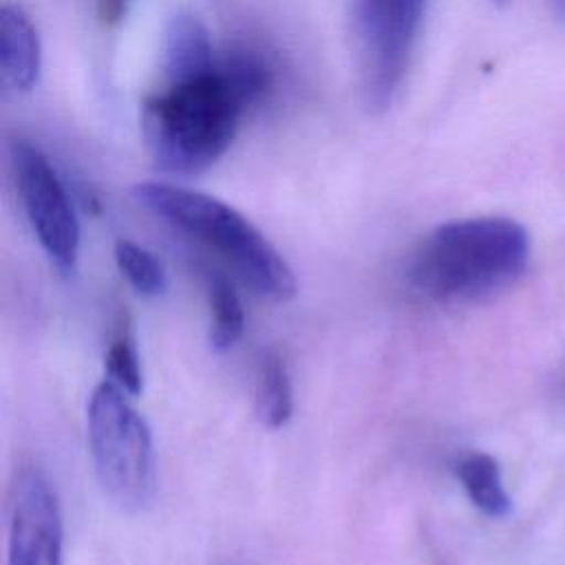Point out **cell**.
Wrapping results in <instances>:
<instances>
[{
    "label": "cell",
    "instance_id": "1",
    "mask_svg": "<svg viewBox=\"0 0 565 565\" xmlns=\"http://www.w3.org/2000/svg\"><path fill=\"white\" fill-rule=\"evenodd\" d=\"M527 258L530 236L514 218H459L435 227L419 243L408 278L435 302H479L514 285Z\"/></svg>",
    "mask_w": 565,
    "mask_h": 565
},
{
    "label": "cell",
    "instance_id": "2",
    "mask_svg": "<svg viewBox=\"0 0 565 565\" xmlns=\"http://www.w3.org/2000/svg\"><path fill=\"white\" fill-rule=\"evenodd\" d=\"M247 113L221 71L166 82L141 106V135L157 168L168 174H199L232 146Z\"/></svg>",
    "mask_w": 565,
    "mask_h": 565
},
{
    "label": "cell",
    "instance_id": "3",
    "mask_svg": "<svg viewBox=\"0 0 565 565\" xmlns=\"http://www.w3.org/2000/svg\"><path fill=\"white\" fill-rule=\"evenodd\" d=\"M135 201L170 227L218 254L256 294L287 302L296 296V276L265 234L225 201L163 181L132 188Z\"/></svg>",
    "mask_w": 565,
    "mask_h": 565
},
{
    "label": "cell",
    "instance_id": "4",
    "mask_svg": "<svg viewBox=\"0 0 565 565\" xmlns=\"http://www.w3.org/2000/svg\"><path fill=\"white\" fill-rule=\"evenodd\" d=\"M115 382H99L88 399V444L104 492L126 510L146 508L157 488L152 433Z\"/></svg>",
    "mask_w": 565,
    "mask_h": 565
},
{
    "label": "cell",
    "instance_id": "5",
    "mask_svg": "<svg viewBox=\"0 0 565 565\" xmlns=\"http://www.w3.org/2000/svg\"><path fill=\"white\" fill-rule=\"evenodd\" d=\"M428 0H358L355 38L364 102L386 110L404 79Z\"/></svg>",
    "mask_w": 565,
    "mask_h": 565
},
{
    "label": "cell",
    "instance_id": "6",
    "mask_svg": "<svg viewBox=\"0 0 565 565\" xmlns=\"http://www.w3.org/2000/svg\"><path fill=\"white\" fill-rule=\"evenodd\" d=\"M11 166L26 218L42 249L60 271H73L79 256V223L55 168L40 148L22 139L11 143Z\"/></svg>",
    "mask_w": 565,
    "mask_h": 565
},
{
    "label": "cell",
    "instance_id": "7",
    "mask_svg": "<svg viewBox=\"0 0 565 565\" xmlns=\"http://www.w3.org/2000/svg\"><path fill=\"white\" fill-rule=\"evenodd\" d=\"M62 512L38 468L18 475L9 505L7 565H62Z\"/></svg>",
    "mask_w": 565,
    "mask_h": 565
},
{
    "label": "cell",
    "instance_id": "8",
    "mask_svg": "<svg viewBox=\"0 0 565 565\" xmlns=\"http://www.w3.org/2000/svg\"><path fill=\"white\" fill-rule=\"evenodd\" d=\"M42 71V44L35 24L22 7L4 2L0 9V73L20 93L31 90Z\"/></svg>",
    "mask_w": 565,
    "mask_h": 565
},
{
    "label": "cell",
    "instance_id": "9",
    "mask_svg": "<svg viewBox=\"0 0 565 565\" xmlns=\"http://www.w3.org/2000/svg\"><path fill=\"white\" fill-rule=\"evenodd\" d=\"M216 51L210 42L207 29L192 13H177L170 18L163 35V75L166 82L194 77L212 71Z\"/></svg>",
    "mask_w": 565,
    "mask_h": 565
},
{
    "label": "cell",
    "instance_id": "10",
    "mask_svg": "<svg viewBox=\"0 0 565 565\" xmlns=\"http://www.w3.org/2000/svg\"><path fill=\"white\" fill-rule=\"evenodd\" d=\"M216 68L245 108L260 104L276 84V66L271 55L249 42H234L218 51Z\"/></svg>",
    "mask_w": 565,
    "mask_h": 565
},
{
    "label": "cell",
    "instance_id": "11",
    "mask_svg": "<svg viewBox=\"0 0 565 565\" xmlns=\"http://www.w3.org/2000/svg\"><path fill=\"white\" fill-rule=\"evenodd\" d=\"M455 475L468 499L486 516L505 519L512 512V499L503 486L501 468L494 457L486 452H470L457 461Z\"/></svg>",
    "mask_w": 565,
    "mask_h": 565
},
{
    "label": "cell",
    "instance_id": "12",
    "mask_svg": "<svg viewBox=\"0 0 565 565\" xmlns=\"http://www.w3.org/2000/svg\"><path fill=\"white\" fill-rule=\"evenodd\" d=\"M294 413V388L289 369L285 358L269 349L260 364H258V380H256V415L263 426L278 430L282 428Z\"/></svg>",
    "mask_w": 565,
    "mask_h": 565
},
{
    "label": "cell",
    "instance_id": "13",
    "mask_svg": "<svg viewBox=\"0 0 565 565\" xmlns=\"http://www.w3.org/2000/svg\"><path fill=\"white\" fill-rule=\"evenodd\" d=\"M210 347L214 351L232 349L245 329V311L234 285L223 278H210Z\"/></svg>",
    "mask_w": 565,
    "mask_h": 565
},
{
    "label": "cell",
    "instance_id": "14",
    "mask_svg": "<svg viewBox=\"0 0 565 565\" xmlns=\"http://www.w3.org/2000/svg\"><path fill=\"white\" fill-rule=\"evenodd\" d=\"M115 260L121 276L141 296H159L166 289V271L152 252L119 238L115 243Z\"/></svg>",
    "mask_w": 565,
    "mask_h": 565
},
{
    "label": "cell",
    "instance_id": "15",
    "mask_svg": "<svg viewBox=\"0 0 565 565\" xmlns=\"http://www.w3.org/2000/svg\"><path fill=\"white\" fill-rule=\"evenodd\" d=\"M106 373L108 380L115 382L119 388H124L128 395L137 397L141 393L143 380H141V366L137 347L130 333L119 331L106 353Z\"/></svg>",
    "mask_w": 565,
    "mask_h": 565
},
{
    "label": "cell",
    "instance_id": "16",
    "mask_svg": "<svg viewBox=\"0 0 565 565\" xmlns=\"http://www.w3.org/2000/svg\"><path fill=\"white\" fill-rule=\"evenodd\" d=\"M97 15L104 24H117L128 13L130 0H95Z\"/></svg>",
    "mask_w": 565,
    "mask_h": 565
},
{
    "label": "cell",
    "instance_id": "17",
    "mask_svg": "<svg viewBox=\"0 0 565 565\" xmlns=\"http://www.w3.org/2000/svg\"><path fill=\"white\" fill-rule=\"evenodd\" d=\"M552 4H554V11L565 20V0H552Z\"/></svg>",
    "mask_w": 565,
    "mask_h": 565
},
{
    "label": "cell",
    "instance_id": "18",
    "mask_svg": "<svg viewBox=\"0 0 565 565\" xmlns=\"http://www.w3.org/2000/svg\"><path fill=\"white\" fill-rule=\"evenodd\" d=\"M492 2H494V4H499V7H503V4H508L510 0H492Z\"/></svg>",
    "mask_w": 565,
    "mask_h": 565
}]
</instances>
